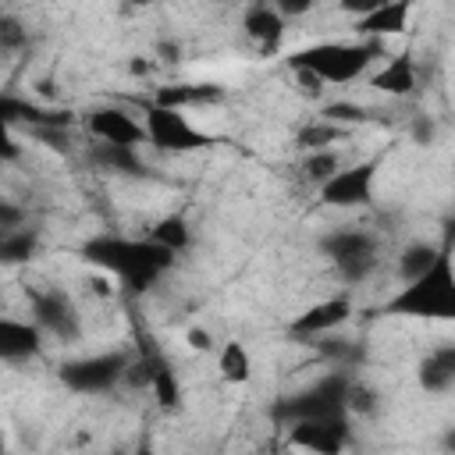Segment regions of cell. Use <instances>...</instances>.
<instances>
[{
  "instance_id": "26",
  "label": "cell",
  "mask_w": 455,
  "mask_h": 455,
  "mask_svg": "<svg viewBox=\"0 0 455 455\" xmlns=\"http://www.w3.org/2000/svg\"><path fill=\"white\" fill-rule=\"evenodd\" d=\"M437 252H441V242H437V245H430V242H409V245L402 249V256H398V274H402V281H416L423 270H430V263L437 259Z\"/></svg>"
},
{
  "instance_id": "33",
  "label": "cell",
  "mask_w": 455,
  "mask_h": 455,
  "mask_svg": "<svg viewBox=\"0 0 455 455\" xmlns=\"http://www.w3.org/2000/svg\"><path fill=\"white\" fill-rule=\"evenodd\" d=\"M18 228H25V213L11 199H0V235L18 231Z\"/></svg>"
},
{
  "instance_id": "12",
  "label": "cell",
  "mask_w": 455,
  "mask_h": 455,
  "mask_svg": "<svg viewBox=\"0 0 455 455\" xmlns=\"http://www.w3.org/2000/svg\"><path fill=\"white\" fill-rule=\"evenodd\" d=\"M85 128L96 142H110V146H128V149H139V142H149L146 139V124L135 121L128 110L121 107H96L89 110L85 117Z\"/></svg>"
},
{
  "instance_id": "15",
  "label": "cell",
  "mask_w": 455,
  "mask_h": 455,
  "mask_svg": "<svg viewBox=\"0 0 455 455\" xmlns=\"http://www.w3.org/2000/svg\"><path fill=\"white\" fill-rule=\"evenodd\" d=\"M242 28L249 36V43L263 53V57H277L281 43H284V18L274 4H252L242 14Z\"/></svg>"
},
{
  "instance_id": "32",
  "label": "cell",
  "mask_w": 455,
  "mask_h": 455,
  "mask_svg": "<svg viewBox=\"0 0 455 455\" xmlns=\"http://www.w3.org/2000/svg\"><path fill=\"white\" fill-rule=\"evenodd\" d=\"M36 142H43L46 149H57V153H68L71 149V135H68V128H36V132H28Z\"/></svg>"
},
{
  "instance_id": "17",
  "label": "cell",
  "mask_w": 455,
  "mask_h": 455,
  "mask_svg": "<svg viewBox=\"0 0 455 455\" xmlns=\"http://www.w3.org/2000/svg\"><path fill=\"white\" fill-rule=\"evenodd\" d=\"M409 14H412L409 4H373L363 18L352 21V32H355L359 39H377V43H384L387 36L405 32Z\"/></svg>"
},
{
  "instance_id": "1",
  "label": "cell",
  "mask_w": 455,
  "mask_h": 455,
  "mask_svg": "<svg viewBox=\"0 0 455 455\" xmlns=\"http://www.w3.org/2000/svg\"><path fill=\"white\" fill-rule=\"evenodd\" d=\"M82 259L117 277L132 295L149 291L171 267L174 252L156 245L153 238H124V235H92L82 242Z\"/></svg>"
},
{
  "instance_id": "9",
  "label": "cell",
  "mask_w": 455,
  "mask_h": 455,
  "mask_svg": "<svg viewBox=\"0 0 455 455\" xmlns=\"http://www.w3.org/2000/svg\"><path fill=\"white\" fill-rule=\"evenodd\" d=\"M288 441L309 455H345L355 441L352 416H331V419H306L288 427Z\"/></svg>"
},
{
  "instance_id": "14",
  "label": "cell",
  "mask_w": 455,
  "mask_h": 455,
  "mask_svg": "<svg viewBox=\"0 0 455 455\" xmlns=\"http://www.w3.org/2000/svg\"><path fill=\"white\" fill-rule=\"evenodd\" d=\"M46 348V334L39 331V323L32 320H14V316H4L0 320V359L18 366V363H32L39 359Z\"/></svg>"
},
{
  "instance_id": "11",
  "label": "cell",
  "mask_w": 455,
  "mask_h": 455,
  "mask_svg": "<svg viewBox=\"0 0 455 455\" xmlns=\"http://www.w3.org/2000/svg\"><path fill=\"white\" fill-rule=\"evenodd\" d=\"M348 316H352V299H348V295H331V299H323V302L302 309L295 320H288V334H291L295 341L313 345L316 338L334 334Z\"/></svg>"
},
{
  "instance_id": "3",
  "label": "cell",
  "mask_w": 455,
  "mask_h": 455,
  "mask_svg": "<svg viewBox=\"0 0 455 455\" xmlns=\"http://www.w3.org/2000/svg\"><path fill=\"white\" fill-rule=\"evenodd\" d=\"M384 57V43L377 39H352V43H313L284 57L291 71H306L327 85H345L355 82L370 71V64Z\"/></svg>"
},
{
  "instance_id": "29",
  "label": "cell",
  "mask_w": 455,
  "mask_h": 455,
  "mask_svg": "<svg viewBox=\"0 0 455 455\" xmlns=\"http://www.w3.org/2000/svg\"><path fill=\"white\" fill-rule=\"evenodd\" d=\"M316 117H323V121H331V124H341V128H352V124L370 121V110H366V107H359V103L338 100V103L320 107V114H316Z\"/></svg>"
},
{
  "instance_id": "35",
  "label": "cell",
  "mask_w": 455,
  "mask_h": 455,
  "mask_svg": "<svg viewBox=\"0 0 455 455\" xmlns=\"http://www.w3.org/2000/svg\"><path fill=\"white\" fill-rule=\"evenodd\" d=\"M277 11H281V18H295V14H306L313 4H306V0H281V4H274Z\"/></svg>"
},
{
  "instance_id": "22",
  "label": "cell",
  "mask_w": 455,
  "mask_h": 455,
  "mask_svg": "<svg viewBox=\"0 0 455 455\" xmlns=\"http://www.w3.org/2000/svg\"><path fill=\"white\" fill-rule=\"evenodd\" d=\"M316 348H320L323 359H331L338 370H348V373L366 363V348L352 338H331L327 334V338H316Z\"/></svg>"
},
{
  "instance_id": "25",
  "label": "cell",
  "mask_w": 455,
  "mask_h": 455,
  "mask_svg": "<svg viewBox=\"0 0 455 455\" xmlns=\"http://www.w3.org/2000/svg\"><path fill=\"white\" fill-rule=\"evenodd\" d=\"M149 238L178 256V252H185V249L192 245V228H188V220H185L181 213H167V217H160V220L153 224Z\"/></svg>"
},
{
  "instance_id": "10",
  "label": "cell",
  "mask_w": 455,
  "mask_h": 455,
  "mask_svg": "<svg viewBox=\"0 0 455 455\" xmlns=\"http://www.w3.org/2000/svg\"><path fill=\"white\" fill-rule=\"evenodd\" d=\"M377 171H380V156H370V160H359V164H352V167H341V171L320 188V203H323V206H338V210H352V206L370 203Z\"/></svg>"
},
{
  "instance_id": "42",
  "label": "cell",
  "mask_w": 455,
  "mask_h": 455,
  "mask_svg": "<svg viewBox=\"0 0 455 455\" xmlns=\"http://www.w3.org/2000/svg\"><path fill=\"white\" fill-rule=\"evenodd\" d=\"M217 455H220V451H217Z\"/></svg>"
},
{
  "instance_id": "21",
  "label": "cell",
  "mask_w": 455,
  "mask_h": 455,
  "mask_svg": "<svg viewBox=\"0 0 455 455\" xmlns=\"http://www.w3.org/2000/svg\"><path fill=\"white\" fill-rule=\"evenodd\" d=\"M39 245H43V238H39V231L36 228H18V231H7V235H0V263L4 267H18V263H28L36 252H39Z\"/></svg>"
},
{
  "instance_id": "28",
  "label": "cell",
  "mask_w": 455,
  "mask_h": 455,
  "mask_svg": "<svg viewBox=\"0 0 455 455\" xmlns=\"http://www.w3.org/2000/svg\"><path fill=\"white\" fill-rule=\"evenodd\" d=\"M149 391H153V398H156V405H160L164 412H174V409L181 405V384H178V373H174V366H171L167 359L156 366Z\"/></svg>"
},
{
  "instance_id": "27",
  "label": "cell",
  "mask_w": 455,
  "mask_h": 455,
  "mask_svg": "<svg viewBox=\"0 0 455 455\" xmlns=\"http://www.w3.org/2000/svg\"><path fill=\"white\" fill-rule=\"evenodd\" d=\"M345 164H341V156L334 153V149H320V153H306L302 156V164H299V171H302V178L306 181H313L316 188H323L338 171H341Z\"/></svg>"
},
{
  "instance_id": "7",
  "label": "cell",
  "mask_w": 455,
  "mask_h": 455,
  "mask_svg": "<svg viewBox=\"0 0 455 455\" xmlns=\"http://www.w3.org/2000/svg\"><path fill=\"white\" fill-rule=\"evenodd\" d=\"M28 313H32V323H39V331L46 338H57L60 345H71V341L82 338L78 306L57 284H50V288H28Z\"/></svg>"
},
{
  "instance_id": "40",
  "label": "cell",
  "mask_w": 455,
  "mask_h": 455,
  "mask_svg": "<svg viewBox=\"0 0 455 455\" xmlns=\"http://www.w3.org/2000/svg\"><path fill=\"white\" fill-rule=\"evenodd\" d=\"M444 242H448V245H451V249H455V220H451V224H448V228H444Z\"/></svg>"
},
{
  "instance_id": "18",
  "label": "cell",
  "mask_w": 455,
  "mask_h": 455,
  "mask_svg": "<svg viewBox=\"0 0 455 455\" xmlns=\"http://www.w3.org/2000/svg\"><path fill=\"white\" fill-rule=\"evenodd\" d=\"M416 380L427 395H441L455 384V341H444V345H434L419 366H416Z\"/></svg>"
},
{
  "instance_id": "19",
  "label": "cell",
  "mask_w": 455,
  "mask_h": 455,
  "mask_svg": "<svg viewBox=\"0 0 455 455\" xmlns=\"http://www.w3.org/2000/svg\"><path fill=\"white\" fill-rule=\"evenodd\" d=\"M89 160L107 171V174H121V178H146L149 167L146 160L139 156V149H128V146H110V142H92L89 146Z\"/></svg>"
},
{
  "instance_id": "41",
  "label": "cell",
  "mask_w": 455,
  "mask_h": 455,
  "mask_svg": "<svg viewBox=\"0 0 455 455\" xmlns=\"http://www.w3.org/2000/svg\"><path fill=\"white\" fill-rule=\"evenodd\" d=\"M110 455H114V451H110Z\"/></svg>"
},
{
  "instance_id": "30",
  "label": "cell",
  "mask_w": 455,
  "mask_h": 455,
  "mask_svg": "<svg viewBox=\"0 0 455 455\" xmlns=\"http://www.w3.org/2000/svg\"><path fill=\"white\" fill-rule=\"evenodd\" d=\"M377 412H380V391L355 380L348 391V416H377Z\"/></svg>"
},
{
  "instance_id": "5",
  "label": "cell",
  "mask_w": 455,
  "mask_h": 455,
  "mask_svg": "<svg viewBox=\"0 0 455 455\" xmlns=\"http://www.w3.org/2000/svg\"><path fill=\"white\" fill-rule=\"evenodd\" d=\"M316 245L334 263L341 281H348V284H359L363 277H370L377 259H380V242L359 228H334V231L320 235Z\"/></svg>"
},
{
  "instance_id": "23",
  "label": "cell",
  "mask_w": 455,
  "mask_h": 455,
  "mask_svg": "<svg viewBox=\"0 0 455 455\" xmlns=\"http://www.w3.org/2000/svg\"><path fill=\"white\" fill-rule=\"evenodd\" d=\"M217 370H220V380L224 384H245L249 373H252L249 348L242 341H224L220 352H217Z\"/></svg>"
},
{
  "instance_id": "37",
  "label": "cell",
  "mask_w": 455,
  "mask_h": 455,
  "mask_svg": "<svg viewBox=\"0 0 455 455\" xmlns=\"http://www.w3.org/2000/svg\"><path fill=\"white\" fill-rule=\"evenodd\" d=\"M0 160H4V164H14V160H18V146H14V139H4V146H0Z\"/></svg>"
},
{
  "instance_id": "31",
  "label": "cell",
  "mask_w": 455,
  "mask_h": 455,
  "mask_svg": "<svg viewBox=\"0 0 455 455\" xmlns=\"http://www.w3.org/2000/svg\"><path fill=\"white\" fill-rule=\"evenodd\" d=\"M21 43H25V28H21V21L11 18V14H0V50L11 53V50H18Z\"/></svg>"
},
{
  "instance_id": "13",
  "label": "cell",
  "mask_w": 455,
  "mask_h": 455,
  "mask_svg": "<svg viewBox=\"0 0 455 455\" xmlns=\"http://www.w3.org/2000/svg\"><path fill=\"white\" fill-rule=\"evenodd\" d=\"M0 117L7 128H25V132H36V128H71L75 114L64 110V107H43V103H32V100H18L11 92L0 96Z\"/></svg>"
},
{
  "instance_id": "38",
  "label": "cell",
  "mask_w": 455,
  "mask_h": 455,
  "mask_svg": "<svg viewBox=\"0 0 455 455\" xmlns=\"http://www.w3.org/2000/svg\"><path fill=\"white\" fill-rule=\"evenodd\" d=\"M441 448H444L448 455H455V427H448V430L441 434Z\"/></svg>"
},
{
  "instance_id": "4",
  "label": "cell",
  "mask_w": 455,
  "mask_h": 455,
  "mask_svg": "<svg viewBox=\"0 0 455 455\" xmlns=\"http://www.w3.org/2000/svg\"><path fill=\"white\" fill-rule=\"evenodd\" d=\"M352 373L348 370H331L323 377H316L313 384L291 391V395H281L274 405H270V416L274 423L281 427H295V423H306V419H331V416H348V391H352Z\"/></svg>"
},
{
  "instance_id": "20",
  "label": "cell",
  "mask_w": 455,
  "mask_h": 455,
  "mask_svg": "<svg viewBox=\"0 0 455 455\" xmlns=\"http://www.w3.org/2000/svg\"><path fill=\"white\" fill-rule=\"evenodd\" d=\"M370 85L377 92H387V96H409L416 89V60H412V53L387 57L384 68L370 75Z\"/></svg>"
},
{
  "instance_id": "36",
  "label": "cell",
  "mask_w": 455,
  "mask_h": 455,
  "mask_svg": "<svg viewBox=\"0 0 455 455\" xmlns=\"http://www.w3.org/2000/svg\"><path fill=\"white\" fill-rule=\"evenodd\" d=\"M412 135H416V142H430V139H434V121H430V117H416Z\"/></svg>"
},
{
  "instance_id": "6",
  "label": "cell",
  "mask_w": 455,
  "mask_h": 455,
  "mask_svg": "<svg viewBox=\"0 0 455 455\" xmlns=\"http://www.w3.org/2000/svg\"><path fill=\"white\" fill-rule=\"evenodd\" d=\"M132 355L114 348V352H96V355H82V359H68L57 366V380L75 391V395H107L117 384H124Z\"/></svg>"
},
{
  "instance_id": "2",
  "label": "cell",
  "mask_w": 455,
  "mask_h": 455,
  "mask_svg": "<svg viewBox=\"0 0 455 455\" xmlns=\"http://www.w3.org/2000/svg\"><path fill=\"white\" fill-rule=\"evenodd\" d=\"M391 316L409 320H451L455 323V249L441 238V252L416 281H405L384 306Z\"/></svg>"
},
{
  "instance_id": "34",
  "label": "cell",
  "mask_w": 455,
  "mask_h": 455,
  "mask_svg": "<svg viewBox=\"0 0 455 455\" xmlns=\"http://www.w3.org/2000/svg\"><path fill=\"white\" fill-rule=\"evenodd\" d=\"M185 341H188V348H196V352H213V334H210L206 327H188Z\"/></svg>"
},
{
  "instance_id": "39",
  "label": "cell",
  "mask_w": 455,
  "mask_h": 455,
  "mask_svg": "<svg viewBox=\"0 0 455 455\" xmlns=\"http://www.w3.org/2000/svg\"><path fill=\"white\" fill-rule=\"evenodd\" d=\"M128 455H156V451H153V441H149V437H142Z\"/></svg>"
},
{
  "instance_id": "24",
  "label": "cell",
  "mask_w": 455,
  "mask_h": 455,
  "mask_svg": "<svg viewBox=\"0 0 455 455\" xmlns=\"http://www.w3.org/2000/svg\"><path fill=\"white\" fill-rule=\"evenodd\" d=\"M345 132H348V128H341V124H331V121H323V117H313L309 124L299 128L295 146H299L302 153H320V149H331V142H341Z\"/></svg>"
},
{
  "instance_id": "16",
  "label": "cell",
  "mask_w": 455,
  "mask_h": 455,
  "mask_svg": "<svg viewBox=\"0 0 455 455\" xmlns=\"http://www.w3.org/2000/svg\"><path fill=\"white\" fill-rule=\"evenodd\" d=\"M224 96H228V89L217 82H178V85H160L153 92V103L167 107V110H188V107L224 103Z\"/></svg>"
},
{
  "instance_id": "8",
  "label": "cell",
  "mask_w": 455,
  "mask_h": 455,
  "mask_svg": "<svg viewBox=\"0 0 455 455\" xmlns=\"http://www.w3.org/2000/svg\"><path fill=\"white\" fill-rule=\"evenodd\" d=\"M142 124H146L149 146H156L164 153H192V149L213 146V135L203 132V128H196L181 110H167V107L149 103Z\"/></svg>"
}]
</instances>
